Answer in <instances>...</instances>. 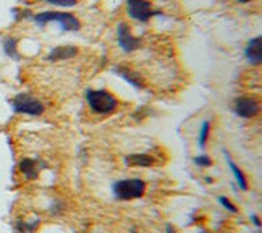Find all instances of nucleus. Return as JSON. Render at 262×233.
Here are the masks:
<instances>
[{"label": "nucleus", "instance_id": "12", "mask_svg": "<svg viewBox=\"0 0 262 233\" xmlns=\"http://www.w3.org/2000/svg\"><path fill=\"white\" fill-rule=\"evenodd\" d=\"M125 164L128 167H150L154 159L149 154H130L125 157Z\"/></svg>", "mask_w": 262, "mask_h": 233}, {"label": "nucleus", "instance_id": "9", "mask_svg": "<svg viewBox=\"0 0 262 233\" xmlns=\"http://www.w3.org/2000/svg\"><path fill=\"white\" fill-rule=\"evenodd\" d=\"M113 73L115 75H118V77L126 81V83H130L133 87H136V89H144V83H143V79L138 77V75L135 72H131L130 68H126V67H115L113 68Z\"/></svg>", "mask_w": 262, "mask_h": 233}, {"label": "nucleus", "instance_id": "15", "mask_svg": "<svg viewBox=\"0 0 262 233\" xmlns=\"http://www.w3.org/2000/svg\"><path fill=\"white\" fill-rule=\"evenodd\" d=\"M209 131H211V121H202L201 125V131H199V146L204 148L207 143V138H209Z\"/></svg>", "mask_w": 262, "mask_h": 233}, {"label": "nucleus", "instance_id": "16", "mask_svg": "<svg viewBox=\"0 0 262 233\" xmlns=\"http://www.w3.org/2000/svg\"><path fill=\"white\" fill-rule=\"evenodd\" d=\"M219 202L222 204V206L226 209V211H230V212H233V214H236V212H238L236 206H235V204H233L230 199H228V197H225V196H220V197H219Z\"/></svg>", "mask_w": 262, "mask_h": 233}, {"label": "nucleus", "instance_id": "5", "mask_svg": "<svg viewBox=\"0 0 262 233\" xmlns=\"http://www.w3.org/2000/svg\"><path fill=\"white\" fill-rule=\"evenodd\" d=\"M126 11L130 18L141 23H148L154 15H160V11H154L148 0H126Z\"/></svg>", "mask_w": 262, "mask_h": 233}, {"label": "nucleus", "instance_id": "21", "mask_svg": "<svg viewBox=\"0 0 262 233\" xmlns=\"http://www.w3.org/2000/svg\"><path fill=\"white\" fill-rule=\"evenodd\" d=\"M236 2H240V3H248V2H251V0H236Z\"/></svg>", "mask_w": 262, "mask_h": 233}, {"label": "nucleus", "instance_id": "3", "mask_svg": "<svg viewBox=\"0 0 262 233\" xmlns=\"http://www.w3.org/2000/svg\"><path fill=\"white\" fill-rule=\"evenodd\" d=\"M86 101L89 104L92 112L107 115L112 114L113 110L118 107V101L113 94H110L109 91L101 89V91H86Z\"/></svg>", "mask_w": 262, "mask_h": 233}, {"label": "nucleus", "instance_id": "4", "mask_svg": "<svg viewBox=\"0 0 262 233\" xmlns=\"http://www.w3.org/2000/svg\"><path fill=\"white\" fill-rule=\"evenodd\" d=\"M11 107L16 114H26L31 116H39L44 114L45 106L42 102L29 94H16L11 99Z\"/></svg>", "mask_w": 262, "mask_h": 233}, {"label": "nucleus", "instance_id": "14", "mask_svg": "<svg viewBox=\"0 0 262 233\" xmlns=\"http://www.w3.org/2000/svg\"><path fill=\"white\" fill-rule=\"evenodd\" d=\"M3 52L7 54L10 58H20V54H18V39L16 38H5L3 39Z\"/></svg>", "mask_w": 262, "mask_h": 233}, {"label": "nucleus", "instance_id": "20", "mask_svg": "<svg viewBox=\"0 0 262 233\" xmlns=\"http://www.w3.org/2000/svg\"><path fill=\"white\" fill-rule=\"evenodd\" d=\"M253 222L258 225V227H261V224H259V220H258V217H253Z\"/></svg>", "mask_w": 262, "mask_h": 233}, {"label": "nucleus", "instance_id": "6", "mask_svg": "<svg viewBox=\"0 0 262 233\" xmlns=\"http://www.w3.org/2000/svg\"><path fill=\"white\" fill-rule=\"evenodd\" d=\"M116 40H118V45L121 47V50L126 52V54L136 50L139 45H141V40L133 36L131 29L126 23H120V25L116 26Z\"/></svg>", "mask_w": 262, "mask_h": 233}, {"label": "nucleus", "instance_id": "7", "mask_svg": "<svg viewBox=\"0 0 262 233\" xmlns=\"http://www.w3.org/2000/svg\"><path fill=\"white\" fill-rule=\"evenodd\" d=\"M233 110L241 118H253L259 112V104L253 97H238L233 104Z\"/></svg>", "mask_w": 262, "mask_h": 233}, {"label": "nucleus", "instance_id": "10", "mask_svg": "<svg viewBox=\"0 0 262 233\" xmlns=\"http://www.w3.org/2000/svg\"><path fill=\"white\" fill-rule=\"evenodd\" d=\"M78 54V47L75 45H60V47H55L50 50L49 54V60L50 62H58V60H68Z\"/></svg>", "mask_w": 262, "mask_h": 233}, {"label": "nucleus", "instance_id": "18", "mask_svg": "<svg viewBox=\"0 0 262 233\" xmlns=\"http://www.w3.org/2000/svg\"><path fill=\"white\" fill-rule=\"evenodd\" d=\"M194 164L199 165V167H211L212 160L209 155H197V157H194Z\"/></svg>", "mask_w": 262, "mask_h": 233}, {"label": "nucleus", "instance_id": "1", "mask_svg": "<svg viewBox=\"0 0 262 233\" xmlns=\"http://www.w3.org/2000/svg\"><path fill=\"white\" fill-rule=\"evenodd\" d=\"M33 21L39 26L57 23L63 31H79L81 29V21L73 13H67V11H42V13L34 15Z\"/></svg>", "mask_w": 262, "mask_h": 233}, {"label": "nucleus", "instance_id": "13", "mask_svg": "<svg viewBox=\"0 0 262 233\" xmlns=\"http://www.w3.org/2000/svg\"><path fill=\"white\" fill-rule=\"evenodd\" d=\"M225 157H226V164H228V167L231 168L233 175H235L238 186H240V188H241L243 191H246V190H248V182H246V177H244V173L241 172V168L238 167V165L235 164V162L231 160V157H230L228 153H225Z\"/></svg>", "mask_w": 262, "mask_h": 233}, {"label": "nucleus", "instance_id": "8", "mask_svg": "<svg viewBox=\"0 0 262 233\" xmlns=\"http://www.w3.org/2000/svg\"><path fill=\"white\" fill-rule=\"evenodd\" d=\"M244 57L251 65H261L262 62V38L256 36L249 39V42L244 47Z\"/></svg>", "mask_w": 262, "mask_h": 233}, {"label": "nucleus", "instance_id": "17", "mask_svg": "<svg viewBox=\"0 0 262 233\" xmlns=\"http://www.w3.org/2000/svg\"><path fill=\"white\" fill-rule=\"evenodd\" d=\"M42 2L57 5V7H75L76 5V0H42Z\"/></svg>", "mask_w": 262, "mask_h": 233}, {"label": "nucleus", "instance_id": "2", "mask_svg": "<svg viewBox=\"0 0 262 233\" xmlns=\"http://www.w3.org/2000/svg\"><path fill=\"white\" fill-rule=\"evenodd\" d=\"M113 196L120 201H131L143 197L146 193V183L141 178H126L118 180L112 185Z\"/></svg>", "mask_w": 262, "mask_h": 233}, {"label": "nucleus", "instance_id": "11", "mask_svg": "<svg viewBox=\"0 0 262 233\" xmlns=\"http://www.w3.org/2000/svg\"><path fill=\"white\" fill-rule=\"evenodd\" d=\"M18 167H20V172L23 173V177L26 180L37 178V173L40 170V165L37 164V160H34V159H23Z\"/></svg>", "mask_w": 262, "mask_h": 233}, {"label": "nucleus", "instance_id": "19", "mask_svg": "<svg viewBox=\"0 0 262 233\" xmlns=\"http://www.w3.org/2000/svg\"><path fill=\"white\" fill-rule=\"evenodd\" d=\"M165 232H167V233H175V230H173L172 225H167V227H165Z\"/></svg>", "mask_w": 262, "mask_h": 233}]
</instances>
